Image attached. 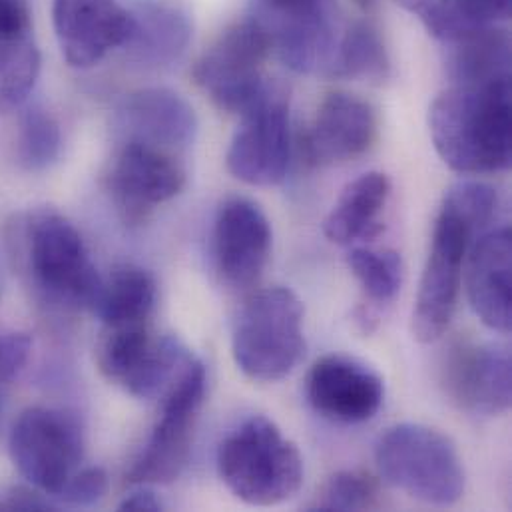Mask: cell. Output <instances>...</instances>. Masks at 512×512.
Segmentation results:
<instances>
[{
  "label": "cell",
  "mask_w": 512,
  "mask_h": 512,
  "mask_svg": "<svg viewBox=\"0 0 512 512\" xmlns=\"http://www.w3.org/2000/svg\"><path fill=\"white\" fill-rule=\"evenodd\" d=\"M391 196V182L381 172H369L353 180L323 222L329 242L349 246L371 242L383 232L381 214Z\"/></svg>",
  "instance_id": "21"
},
{
  "label": "cell",
  "mask_w": 512,
  "mask_h": 512,
  "mask_svg": "<svg viewBox=\"0 0 512 512\" xmlns=\"http://www.w3.org/2000/svg\"><path fill=\"white\" fill-rule=\"evenodd\" d=\"M138 487H140L138 491L124 497V501L118 505L120 511L158 512L166 509L164 501L150 489V485H138Z\"/></svg>",
  "instance_id": "33"
},
{
  "label": "cell",
  "mask_w": 512,
  "mask_h": 512,
  "mask_svg": "<svg viewBox=\"0 0 512 512\" xmlns=\"http://www.w3.org/2000/svg\"><path fill=\"white\" fill-rule=\"evenodd\" d=\"M32 355V339L22 331H0V383L20 377Z\"/></svg>",
  "instance_id": "31"
},
{
  "label": "cell",
  "mask_w": 512,
  "mask_h": 512,
  "mask_svg": "<svg viewBox=\"0 0 512 512\" xmlns=\"http://www.w3.org/2000/svg\"><path fill=\"white\" fill-rule=\"evenodd\" d=\"M377 483L359 471H341L327 479L311 505L313 511H375L379 509Z\"/></svg>",
  "instance_id": "29"
},
{
  "label": "cell",
  "mask_w": 512,
  "mask_h": 512,
  "mask_svg": "<svg viewBox=\"0 0 512 512\" xmlns=\"http://www.w3.org/2000/svg\"><path fill=\"white\" fill-rule=\"evenodd\" d=\"M447 74L455 84H489L511 78V40L495 26L445 42Z\"/></svg>",
  "instance_id": "23"
},
{
  "label": "cell",
  "mask_w": 512,
  "mask_h": 512,
  "mask_svg": "<svg viewBox=\"0 0 512 512\" xmlns=\"http://www.w3.org/2000/svg\"><path fill=\"white\" fill-rule=\"evenodd\" d=\"M218 471L226 487L252 507L281 505L297 495L303 483L299 449L261 415L250 417L224 439Z\"/></svg>",
  "instance_id": "3"
},
{
  "label": "cell",
  "mask_w": 512,
  "mask_h": 512,
  "mask_svg": "<svg viewBox=\"0 0 512 512\" xmlns=\"http://www.w3.org/2000/svg\"><path fill=\"white\" fill-rule=\"evenodd\" d=\"M184 186L186 170L178 156L142 142H122L108 172V190L130 222L144 220Z\"/></svg>",
  "instance_id": "12"
},
{
  "label": "cell",
  "mask_w": 512,
  "mask_h": 512,
  "mask_svg": "<svg viewBox=\"0 0 512 512\" xmlns=\"http://www.w3.org/2000/svg\"><path fill=\"white\" fill-rule=\"evenodd\" d=\"M271 254V226L261 208L246 198L226 200L214 222V256L224 281L250 287L259 281Z\"/></svg>",
  "instance_id": "17"
},
{
  "label": "cell",
  "mask_w": 512,
  "mask_h": 512,
  "mask_svg": "<svg viewBox=\"0 0 512 512\" xmlns=\"http://www.w3.org/2000/svg\"><path fill=\"white\" fill-rule=\"evenodd\" d=\"M10 246L38 297L60 309L92 311L102 275L80 232L62 214L44 208L16 216Z\"/></svg>",
  "instance_id": "2"
},
{
  "label": "cell",
  "mask_w": 512,
  "mask_h": 512,
  "mask_svg": "<svg viewBox=\"0 0 512 512\" xmlns=\"http://www.w3.org/2000/svg\"><path fill=\"white\" fill-rule=\"evenodd\" d=\"M469 252L467 291L471 307L489 329L509 333L512 327L511 230L485 232Z\"/></svg>",
  "instance_id": "19"
},
{
  "label": "cell",
  "mask_w": 512,
  "mask_h": 512,
  "mask_svg": "<svg viewBox=\"0 0 512 512\" xmlns=\"http://www.w3.org/2000/svg\"><path fill=\"white\" fill-rule=\"evenodd\" d=\"M108 493V475L100 467H88L74 473L58 501L68 507H94Z\"/></svg>",
  "instance_id": "30"
},
{
  "label": "cell",
  "mask_w": 512,
  "mask_h": 512,
  "mask_svg": "<svg viewBox=\"0 0 512 512\" xmlns=\"http://www.w3.org/2000/svg\"><path fill=\"white\" fill-rule=\"evenodd\" d=\"M287 94L271 84L256 106L242 116L232 138L226 164L244 184L269 188L285 180L291 156Z\"/></svg>",
  "instance_id": "11"
},
{
  "label": "cell",
  "mask_w": 512,
  "mask_h": 512,
  "mask_svg": "<svg viewBox=\"0 0 512 512\" xmlns=\"http://www.w3.org/2000/svg\"><path fill=\"white\" fill-rule=\"evenodd\" d=\"M379 473L395 489L435 507H453L465 493L457 447L443 433L415 423L391 427L375 445Z\"/></svg>",
  "instance_id": "4"
},
{
  "label": "cell",
  "mask_w": 512,
  "mask_h": 512,
  "mask_svg": "<svg viewBox=\"0 0 512 512\" xmlns=\"http://www.w3.org/2000/svg\"><path fill=\"white\" fill-rule=\"evenodd\" d=\"M130 34L122 46L132 62L168 66L188 48L194 32L190 10L178 0H134L128 6Z\"/></svg>",
  "instance_id": "20"
},
{
  "label": "cell",
  "mask_w": 512,
  "mask_h": 512,
  "mask_svg": "<svg viewBox=\"0 0 512 512\" xmlns=\"http://www.w3.org/2000/svg\"><path fill=\"white\" fill-rule=\"evenodd\" d=\"M269 54V34L250 16L228 28L198 60L194 78L220 110L244 116L271 86L261 72Z\"/></svg>",
  "instance_id": "9"
},
{
  "label": "cell",
  "mask_w": 512,
  "mask_h": 512,
  "mask_svg": "<svg viewBox=\"0 0 512 512\" xmlns=\"http://www.w3.org/2000/svg\"><path fill=\"white\" fill-rule=\"evenodd\" d=\"M62 148V134L58 122L42 108H30L18 126L16 158L28 172H42L50 168Z\"/></svg>",
  "instance_id": "27"
},
{
  "label": "cell",
  "mask_w": 512,
  "mask_h": 512,
  "mask_svg": "<svg viewBox=\"0 0 512 512\" xmlns=\"http://www.w3.org/2000/svg\"><path fill=\"white\" fill-rule=\"evenodd\" d=\"M377 138L373 106L345 92L329 94L303 138L305 160L313 166L349 162L363 156Z\"/></svg>",
  "instance_id": "18"
},
{
  "label": "cell",
  "mask_w": 512,
  "mask_h": 512,
  "mask_svg": "<svg viewBox=\"0 0 512 512\" xmlns=\"http://www.w3.org/2000/svg\"><path fill=\"white\" fill-rule=\"evenodd\" d=\"M40 74L34 34L0 32V114L20 106Z\"/></svg>",
  "instance_id": "26"
},
{
  "label": "cell",
  "mask_w": 512,
  "mask_h": 512,
  "mask_svg": "<svg viewBox=\"0 0 512 512\" xmlns=\"http://www.w3.org/2000/svg\"><path fill=\"white\" fill-rule=\"evenodd\" d=\"M347 265L373 303H389L401 289L403 261L393 250L355 248L347 256Z\"/></svg>",
  "instance_id": "28"
},
{
  "label": "cell",
  "mask_w": 512,
  "mask_h": 512,
  "mask_svg": "<svg viewBox=\"0 0 512 512\" xmlns=\"http://www.w3.org/2000/svg\"><path fill=\"white\" fill-rule=\"evenodd\" d=\"M511 379V355L499 345H461L445 363L449 397L475 415H505L511 409Z\"/></svg>",
  "instance_id": "16"
},
{
  "label": "cell",
  "mask_w": 512,
  "mask_h": 512,
  "mask_svg": "<svg viewBox=\"0 0 512 512\" xmlns=\"http://www.w3.org/2000/svg\"><path fill=\"white\" fill-rule=\"evenodd\" d=\"M252 16L287 68L329 78L341 36L335 0H256Z\"/></svg>",
  "instance_id": "10"
},
{
  "label": "cell",
  "mask_w": 512,
  "mask_h": 512,
  "mask_svg": "<svg viewBox=\"0 0 512 512\" xmlns=\"http://www.w3.org/2000/svg\"><path fill=\"white\" fill-rule=\"evenodd\" d=\"M56 505L44 499L40 491L28 489H6L0 493V511H52Z\"/></svg>",
  "instance_id": "32"
},
{
  "label": "cell",
  "mask_w": 512,
  "mask_h": 512,
  "mask_svg": "<svg viewBox=\"0 0 512 512\" xmlns=\"http://www.w3.org/2000/svg\"><path fill=\"white\" fill-rule=\"evenodd\" d=\"M429 130L443 162L469 176L511 166V78L455 84L429 110Z\"/></svg>",
  "instance_id": "1"
},
{
  "label": "cell",
  "mask_w": 512,
  "mask_h": 512,
  "mask_svg": "<svg viewBox=\"0 0 512 512\" xmlns=\"http://www.w3.org/2000/svg\"><path fill=\"white\" fill-rule=\"evenodd\" d=\"M114 128L122 142H142L176 154L192 146L198 118L194 108L174 90L144 88L118 104Z\"/></svg>",
  "instance_id": "15"
},
{
  "label": "cell",
  "mask_w": 512,
  "mask_h": 512,
  "mask_svg": "<svg viewBox=\"0 0 512 512\" xmlns=\"http://www.w3.org/2000/svg\"><path fill=\"white\" fill-rule=\"evenodd\" d=\"M8 451L18 473L36 491L58 499L82 463V429L64 411L30 407L14 421Z\"/></svg>",
  "instance_id": "8"
},
{
  "label": "cell",
  "mask_w": 512,
  "mask_h": 512,
  "mask_svg": "<svg viewBox=\"0 0 512 512\" xmlns=\"http://www.w3.org/2000/svg\"><path fill=\"white\" fill-rule=\"evenodd\" d=\"M232 353L236 365L256 381L287 377L305 353L299 297L287 287L254 293L238 317Z\"/></svg>",
  "instance_id": "5"
},
{
  "label": "cell",
  "mask_w": 512,
  "mask_h": 512,
  "mask_svg": "<svg viewBox=\"0 0 512 512\" xmlns=\"http://www.w3.org/2000/svg\"><path fill=\"white\" fill-rule=\"evenodd\" d=\"M156 279L144 267L122 263L102 277L92 311L104 329L150 325L156 307Z\"/></svg>",
  "instance_id": "22"
},
{
  "label": "cell",
  "mask_w": 512,
  "mask_h": 512,
  "mask_svg": "<svg viewBox=\"0 0 512 512\" xmlns=\"http://www.w3.org/2000/svg\"><path fill=\"white\" fill-rule=\"evenodd\" d=\"M52 24L66 62L90 68L126 44L130 12L118 0H52Z\"/></svg>",
  "instance_id": "14"
},
{
  "label": "cell",
  "mask_w": 512,
  "mask_h": 512,
  "mask_svg": "<svg viewBox=\"0 0 512 512\" xmlns=\"http://www.w3.org/2000/svg\"><path fill=\"white\" fill-rule=\"evenodd\" d=\"M355 2H357L363 10H371V8L375 6V2H377V0H355Z\"/></svg>",
  "instance_id": "34"
},
{
  "label": "cell",
  "mask_w": 512,
  "mask_h": 512,
  "mask_svg": "<svg viewBox=\"0 0 512 512\" xmlns=\"http://www.w3.org/2000/svg\"><path fill=\"white\" fill-rule=\"evenodd\" d=\"M206 385V367L192 355L160 395V417L126 475L130 485H168L186 471Z\"/></svg>",
  "instance_id": "6"
},
{
  "label": "cell",
  "mask_w": 512,
  "mask_h": 512,
  "mask_svg": "<svg viewBox=\"0 0 512 512\" xmlns=\"http://www.w3.org/2000/svg\"><path fill=\"white\" fill-rule=\"evenodd\" d=\"M441 42H453L511 16V0H395Z\"/></svg>",
  "instance_id": "24"
},
{
  "label": "cell",
  "mask_w": 512,
  "mask_h": 512,
  "mask_svg": "<svg viewBox=\"0 0 512 512\" xmlns=\"http://www.w3.org/2000/svg\"><path fill=\"white\" fill-rule=\"evenodd\" d=\"M2 415H4V405H2V397H0V429H2Z\"/></svg>",
  "instance_id": "35"
},
{
  "label": "cell",
  "mask_w": 512,
  "mask_h": 512,
  "mask_svg": "<svg viewBox=\"0 0 512 512\" xmlns=\"http://www.w3.org/2000/svg\"><path fill=\"white\" fill-rule=\"evenodd\" d=\"M307 399L317 415L339 425L371 421L385 399L383 379L357 359L327 355L307 375Z\"/></svg>",
  "instance_id": "13"
},
{
  "label": "cell",
  "mask_w": 512,
  "mask_h": 512,
  "mask_svg": "<svg viewBox=\"0 0 512 512\" xmlns=\"http://www.w3.org/2000/svg\"><path fill=\"white\" fill-rule=\"evenodd\" d=\"M389 74L391 60L387 48L371 24L357 22L339 36L329 78L385 82Z\"/></svg>",
  "instance_id": "25"
},
{
  "label": "cell",
  "mask_w": 512,
  "mask_h": 512,
  "mask_svg": "<svg viewBox=\"0 0 512 512\" xmlns=\"http://www.w3.org/2000/svg\"><path fill=\"white\" fill-rule=\"evenodd\" d=\"M483 234L485 230L455 204L443 202L413 311V335L421 343L437 341L451 325L459 301L465 256L473 240Z\"/></svg>",
  "instance_id": "7"
}]
</instances>
